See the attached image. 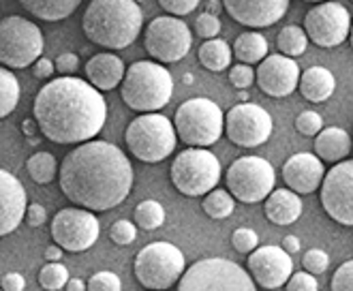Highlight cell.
Returning a JSON list of instances; mask_svg holds the SVG:
<instances>
[{"label":"cell","mask_w":353,"mask_h":291,"mask_svg":"<svg viewBox=\"0 0 353 291\" xmlns=\"http://www.w3.org/2000/svg\"><path fill=\"white\" fill-rule=\"evenodd\" d=\"M88 81L99 90H114L120 81H124L127 67L116 54H97L86 62Z\"/></svg>","instance_id":"22"},{"label":"cell","mask_w":353,"mask_h":291,"mask_svg":"<svg viewBox=\"0 0 353 291\" xmlns=\"http://www.w3.org/2000/svg\"><path fill=\"white\" fill-rule=\"evenodd\" d=\"M26 219H28V225L41 227V225H46V221H48V212H46V208L41 205V203H30L28 212H26Z\"/></svg>","instance_id":"47"},{"label":"cell","mask_w":353,"mask_h":291,"mask_svg":"<svg viewBox=\"0 0 353 291\" xmlns=\"http://www.w3.org/2000/svg\"><path fill=\"white\" fill-rule=\"evenodd\" d=\"M227 191L242 203H257L272 195L276 174L270 161L261 157H240L225 174Z\"/></svg>","instance_id":"11"},{"label":"cell","mask_w":353,"mask_h":291,"mask_svg":"<svg viewBox=\"0 0 353 291\" xmlns=\"http://www.w3.org/2000/svg\"><path fill=\"white\" fill-rule=\"evenodd\" d=\"M19 94H22V88H19L17 77L5 67L0 71V116L7 118L17 108Z\"/></svg>","instance_id":"32"},{"label":"cell","mask_w":353,"mask_h":291,"mask_svg":"<svg viewBox=\"0 0 353 291\" xmlns=\"http://www.w3.org/2000/svg\"><path fill=\"white\" fill-rule=\"evenodd\" d=\"M159 5L172 15H189L197 9L199 0H159Z\"/></svg>","instance_id":"44"},{"label":"cell","mask_w":353,"mask_h":291,"mask_svg":"<svg viewBox=\"0 0 353 291\" xmlns=\"http://www.w3.org/2000/svg\"><path fill=\"white\" fill-rule=\"evenodd\" d=\"M120 90L127 108L139 114H154L172 101L174 77L161 62L139 60L127 69Z\"/></svg>","instance_id":"4"},{"label":"cell","mask_w":353,"mask_h":291,"mask_svg":"<svg viewBox=\"0 0 353 291\" xmlns=\"http://www.w3.org/2000/svg\"><path fill=\"white\" fill-rule=\"evenodd\" d=\"M315 152L321 161L341 163L351 152V137L345 129L327 127L315 139Z\"/></svg>","instance_id":"25"},{"label":"cell","mask_w":353,"mask_h":291,"mask_svg":"<svg viewBox=\"0 0 353 291\" xmlns=\"http://www.w3.org/2000/svg\"><path fill=\"white\" fill-rule=\"evenodd\" d=\"M296 129L302 135H319L323 131V118L313 110H306L296 118Z\"/></svg>","instance_id":"36"},{"label":"cell","mask_w":353,"mask_h":291,"mask_svg":"<svg viewBox=\"0 0 353 291\" xmlns=\"http://www.w3.org/2000/svg\"><path fill=\"white\" fill-rule=\"evenodd\" d=\"M225 133L240 148H257L272 135V116L255 103H240L227 112Z\"/></svg>","instance_id":"14"},{"label":"cell","mask_w":353,"mask_h":291,"mask_svg":"<svg viewBox=\"0 0 353 291\" xmlns=\"http://www.w3.org/2000/svg\"><path fill=\"white\" fill-rule=\"evenodd\" d=\"M43 54L41 28L22 15H9L0 24V60L7 69H26Z\"/></svg>","instance_id":"10"},{"label":"cell","mask_w":353,"mask_h":291,"mask_svg":"<svg viewBox=\"0 0 353 291\" xmlns=\"http://www.w3.org/2000/svg\"><path fill=\"white\" fill-rule=\"evenodd\" d=\"M349 41H351V48H353V24H351V34H349Z\"/></svg>","instance_id":"54"},{"label":"cell","mask_w":353,"mask_h":291,"mask_svg":"<svg viewBox=\"0 0 353 291\" xmlns=\"http://www.w3.org/2000/svg\"><path fill=\"white\" fill-rule=\"evenodd\" d=\"M176 291H257L255 279L236 261L208 257L184 272Z\"/></svg>","instance_id":"7"},{"label":"cell","mask_w":353,"mask_h":291,"mask_svg":"<svg viewBox=\"0 0 353 291\" xmlns=\"http://www.w3.org/2000/svg\"><path fill=\"white\" fill-rule=\"evenodd\" d=\"M248 272L263 289H279L294 277V261L283 246H259L248 257Z\"/></svg>","instance_id":"17"},{"label":"cell","mask_w":353,"mask_h":291,"mask_svg":"<svg viewBox=\"0 0 353 291\" xmlns=\"http://www.w3.org/2000/svg\"><path fill=\"white\" fill-rule=\"evenodd\" d=\"M88 291H122V283L114 272L103 270V272H97L90 277Z\"/></svg>","instance_id":"39"},{"label":"cell","mask_w":353,"mask_h":291,"mask_svg":"<svg viewBox=\"0 0 353 291\" xmlns=\"http://www.w3.org/2000/svg\"><path fill=\"white\" fill-rule=\"evenodd\" d=\"M81 0H19L30 15L37 19H46V22H60V19L69 17Z\"/></svg>","instance_id":"26"},{"label":"cell","mask_w":353,"mask_h":291,"mask_svg":"<svg viewBox=\"0 0 353 291\" xmlns=\"http://www.w3.org/2000/svg\"><path fill=\"white\" fill-rule=\"evenodd\" d=\"M34 120L54 143H86L105 127L108 103L90 81L62 75L39 90Z\"/></svg>","instance_id":"2"},{"label":"cell","mask_w":353,"mask_h":291,"mask_svg":"<svg viewBox=\"0 0 353 291\" xmlns=\"http://www.w3.org/2000/svg\"><path fill=\"white\" fill-rule=\"evenodd\" d=\"M77 67H79V58H77L75 54H71V52H65V54H60V56L56 58V71L62 73V75H71V73H75Z\"/></svg>","instance_id":"45"},{"label":"cell","mask_w":353,"mask_h":291,"mask_svg":"<svg viewBox=\"0 0 353 291\" xmlns=\"http://www.w3.org/2000/svg\"><path fill=\"white\" fill-rule=\"evenodd\" d=\"M306 3H323V0H306Z\"/></svg>","instance_id":"55"},{"label":"cell","mask_w":353,"mask_h":291,"mask_svg":"<svg viewBox=\"0 0 353 291\" xmlns=\"http://www.w3.org/2000/svg\"><path fill=\"white\" fill-rule=\"evenodd\" d=\"M232 56H234V48H230V43L223 39H210L199 48V62L201 67H205L212 73H221L227 67L232 65Z\"/></svg>","instance_id":"28"},{"label":"cell","mask_w":353,"mask_h":291,"mask_svg":"<svg viewBox=\"0 0 353 291\" xmlns=\"http://www.w3.org/2000/svg\"><path fill=\"white\" fill-rule=\"evenodd\" d=\"M143 13L135 0H92L81 28L92 43L108 50H124L139 37Z\"/></svg>","instance_id":"3"},{"label":"cell","mask_w":353,"mask_h":291,"mask_svg":"<svg viewBox=\"0 0 353 291\" xmlns=\"http://www.w3.org/2000/svg\"><path fill=\"white\" fill-rule=\"evenodd\" d=\"M60 191L86 210L105 212L120 205L133 189V165L110 141H86L60 165Z\"/></svg>","instance_id":"1"},{"label":"cell","mask_w":353,"mask_h":291,"mask_svg":"<svg viewBox=\"0 0 353 291\" xmlns=\"http://www.w3.org/2000/svg\"><path fill=\"white\" fill-rule=\"evenodd\" d=\"M287 291H319V283H317L315 274L302 270V272H296L292 279H289Z\"/></svg>","instance_id":"43"},{"label":"cell","mask_w":353,"mask_h":291,"mask_svg":"<svg viewBox=\"0 0 353 291\" xmlns=\"http://www.w3.org/2000/svg\"><path fill=\"white\" fill-rule=\"evenodd\" d=\"M232 244H234V248H236L238 253L248 255V253L257 251L259 236H257V232L248 230V227H240V230H236L234 236H232Z\"/></svg>","instance_id":"35"},{"label":"cell","mask_w":353,"mask_h":291,"mask_svg":"<svg viewBox=\"0 0 353 291\" xmlns=\"http://www.w3.org/2000/svg\"><path fill=\"white\" fill-rule=\"evenodd\" d=\"M101 236V223L86 208H65L52 221V238L69 253H81L94 246Z\"/></svg>","instance_id":"13"},{"label":"cell","mask_w":353,"mask_h":291,"mask_svg":"<svg viewBox=\"0 0 353 291\" xmlns=\"http://www.w3.org/2000/svg\"><path fill=\"white\" fill-rule=\"evenodd\" d=\"M28 168V174L30 178L37 182V184H50L56 174H58V163H56V157L52 152H46L41 150L37 154H32L26 163Z\"/></svg>","instance_id":"29"},{"label":"cell","mask_w":353,"mask_h":291,"mask_svg":"<svg viewBox=\"0 0 353 291\" xmlns=\"http://www.w3.org/2000/svg\"><path fill=\"white\" fill-rule=\"evenodd\" d=\"M300 67L294 58L285 54H272L263 62H259L257 69V86L263 94L283 99L289 97L300 86Z\"/></svg>","instance_id":"18"},{"label":"cell","mask_w":353,"mask_h":291,"mask_svg":"<svg viewBox=\"0 0 353 291\" xmlns=\"http://www.w3.org/2000/svg\"><path fill=\"white\" fill-rule=\"evenodd\" d=\"M37 127H39V122H37V120H30V118H26V120L22 122V131H24L28 137H34V133H37Z\"/></svg>","instance_id":"52"},{"label":"cell","mask_w":353,"mask_h":291,"mask_svg":"<svg viewBox=\"0 0 353 291\" xmlns=\"http://www.w3.org/2000/svg\"><path fill=\"white\" fill-rule=\"evenodd\" d=\"M201 208L203 212L210 217V219H227L232 217L234 208H236V201H234V195L230 191H223V189H214L212 193H208L201 201Z\"/></svg>","instance_id":"31"},{"label":"cell","mask_w":353,"mask_h":291,"mask_svg":"<svg viewBox=\"0 0 353 291\" xmlns=\"http://www.w3.org/2000/svg\"><path fill=\"white\" fill-rule=\"evenodd\" d=\"M292 0H223V5L238 24L248 28H268L276 24Z\"/></svg>","instance_id":"19"},{"label":"cell","mask_w":353,"mask_h":291,"mask_svg":"<svg viewBox=\"0 0 353 291\" xmlns=\"http://www.w3.org/2000/svg\"><path fill=\"white\" fill-rule=\"evenodd\" d=\"M195 30H197V34L199 37H203V39H216V34L221 32V19H219V15H212V13H201L197 19H195Z\"/></svg>","instance_id":"41"},{"label":"cell","mask_w":353,"mask_h":291,"mask_svg":"<svg viewBox=\"0 0 353 291\" xmlns=\"http://www.w3.org/2000/svg\"><path fill=\"white\" fill-rule=\"evenodd\" d=\"M302 265L306 272L310 274H323L327 265H330V257L325 251H321V248H310V251L304 253V259H302Z\"/></svg>","instance_id":"37"},{"label":"cell","mask_w":353,"mask_h":291,"mask_svg":"<svg viewBox=\"0 0 353 291\" xmlns=\"http://www.w3.org/2000/svg\"><path fill=\"white\" fill-rule=\"evenodd\" d=\"M26 279L19 272H7L3 277V291H24Z\"/></svg>","instance_id":"48"},{"label":"cell","mask_w":353,"mask_h":291,"mask_svg":"<svg viewBox=\"0 0 353 291\" xmlns=\"http://www.w3.org/2000/svg\"><path fill=\"white\" fill-rule=\"evenodd\" d=\"M124 141L141 163H161L176 150V124L159 112L141 114L124 131Z\"/></svg>","instance_id":"5"},{"label":"cell","mask_w":353,"mask_h":291,"mask_svg":"<svg viewBox=\"0 0 353 291\" xmlns=\"http://www.w3.org/2000/svg\"><path fill=\"white\" fill-rule=\"evenodd\" d=\"M263 214L272 225H292L302 217V199L292 189H274L263 203Z\"/></svg>","instance_id":"23"},{"label":"cell","mask_w":353,"mask_h":291,"mask_svg":"<svg viewBox=\"0 0 353 291\" xmlns=\"http://www.w3.org/2000/svg\"><path fill=\"white\" fill-rule=\"evenodd\" d=\"M304 30L315 46L336 48L351 34V15L339 3H321L306 13Z\"/></svg>","instance_id":"16"},{"label":"cell","mask_w":353,"mask_h":291,"mask_svg":"<svg viewBox=\"0 0 353 291\" xmlns=\"http://www.w3.org/2000/svg\"><path fill=\"white\" fill-rule=\"evenodd\" d=\"M223 0H210V5H208V13H212V15H219L221 13V7H225V5H221Z\"/></svg>","instance_id":"53"},{"label":"cell","mask_w":353,"mask_h":291,"mask_svg":"<svg viewBox=\"0 0 353 291\" xmlns=\"http://www.w3.org/2000/svg\"><path fill=\"white\" fill-rule=\"evenodd\" d=\"M69 283V270L67 265H62L60 261H50L41 268L39 272V285L46 291H60L65 289Z\"/></svg>","instance_id":"34"},{"label":"cell","mask_w":353,"mask_h":291,"mask_svg":"<svg viewBox=\"0 0 353 291\" xmlns=\"http://www.w3.org/2000/svg\"><path fill=\"white\" fill-rule=\"evenodd\" d=\"M178 137L189 148H208L221 139L225 131V114L214 101L195 97L184 101L174 116Z\"/></svg>","instance_id":"6"},{"label":"cell","mask_w":353,"mask_h":291,"mask_svg":"<svg viewBox=\"0 0 353 291\" xmlns=\"http://www.w3.org/2000/svg\"><path fill=\"white\" fill-rule=\"evenodd\" d=\"M230 81L236 88L246 90L253 86V81H257V71H253L251 65H236L230 71Z\"/></svg>","instance_id":"42"},{"label":"cell","mask_w":353,"mask_h":291,"mask_svg":"<svg viewBox=\"0 0 353 291\" xmlns=\"http://www.w3.org/2000/svg\"><path fill=\"white\" fill-rule=\"evenodd\" d=\"M56 73V62H52L50 58H39L34 65H32V75L37 79H48Z\"/></svg>","instance_id":"46"},{"label":"cell","mask_w":353,"mask_h":291,"mask_svg":"<svg viewBox=\"0 0 353 291\" xmlns=\"http://www.w3.org/2000/svg\"><path fill=\"white\" fill-rule=\"evenodd\" d=\"M298 88L306 101L321 103V101H327L332 94H334L336 79H334V75H332V71L325 67H310L302 73Z\"/></svg>","instance_id":"24"},{"label":"cell","mask_w":353,"mask_h":291,"mask_svg":"<svg viewBox=\"0 0 353 291\" xmlns=\"http://www.w3.org/2000/svg\"><path fill=\"white\" fill-rule=\"evenodd\" d=\"M283 248L289 253V255H294V253H298L300 251V240L296 238V236H287L285 240H283Z\"/></svg>","instance_id":"49"},{"label":"cell","mask_w":353,"mask_h":291,"mask_svg":"<svg viewBox=\"0 0 353 291\" xmlns=\"http://www.w3.org/2000/svg\"><path fill=\"white\" fill-rule=\"evenodd\" d=\"M28 212V199L24 184L11 172H0V234L9 236L17 230Z\"/></svg>","instance_id":"21"},{"label":"cell","mask_w":353,"mask_h":291,"mask_svg":"<svg viewBox=\"0 0 353 291\" xmlns=\"http://www.w3.org/2000/svg\"><path fill=\"white\" fill-rule=\"evenodd\" d=\"M165 223V208L154 201V199H146L137 203L135 208V225H139L141 230L152 232L159 230V227Z\"/></svg>","instance_id":"33"},{"label":"cell","mask_w":353,"mask_h":291,"mask_svg":"<svg viewBox=\"0 0 353 291\" xmlns=\"http://www.w3.org/2000/svg\"><path fill=\"white\" fill-rule=\"evenodd\" d=\"M234 54L242 62V65H255V62H263L268 58V41L263 34L251 30L242 32L236 37Z\"/></svg>","instance_id":"27"},{"label":"cell","mask_w":353,"mask_h":291,"mask_svg":"<svg viewBox=\"0 0 353 291\" xmlns=\"http://www.w3.org/2000/svg\"><path fill=\"white\" fill-rule=\"evenodd\" d=\"M65 291H88V285L81 281V279H69Z\"/></svg>","instance_id":"51"},{"label":"cell","mask_w":353,"mask_h":291,"mask_svg":"<svg viewBox=\"0 0 353 291\" xmlns=\"http://www.w3.org/2000/svg\"><path fill=\"white\" fill-rule=\"evenodd\" d=\"M133 272L146 289L165 291L184 277V255L176 244L150 242L135 257Z\"/></svg>","instance_id":"8"},{"label":"cell","mask_w":353,"mask_h":291,"mask_svg":"<svg viewBox=\"0 0 353 291\" xmlns=\"http://www.w3.org/2000/svg\"><path fill=\"white\" fill-rule=\"evenodd\" d=\"M321 205L332 221L353 227V159L336 163L321 184Z\"/></svg>","instance_id":"15"},{"label":"cell","mask_w":353,"mask_h":291,"mask_svg":"<svg viewBox=\"0 0 353 291\" xmlns=\"http://www.w3.org/2000/svg\"><path fill=\"white\" fill-rule=\"evenodd\" d=\"M172 182L186 197H201L216 189L221 161L205 148H186L172 163Z\"/></svg>","instance_id":"9"},{"label":"cell","mask_w":353,"mask_h":291,"mask_svg":"<svg viewBox=\"0 0 353 291\" xmlns=\"http://www.w3.org/2000/svg\"><path fill=\"white\" fill-rule=\"evenodd\" d=\"M325 168L323 161L317 154L310 152H298L289 157L287 163L283 165V180L287 189L296 191L298 195H308L315 193L325 180Z\"/></svg>","instance_id":"20"},{"label":"cell","mask_w":353,"mask_h":291,"mask_svg":"<svg viewBox=\"0 0 353 291\" xmlns=\"http://www.w3.org/2000/svg\"><path fill=\"white\" fill-rule=\"evenodd\" d=\"M62 251H65V248L58 246V244H54V246H50L48 251H46V259H50V261H60V259H62Z\"/></svg>","instance_id":"50"},{"label":"cell","mask_w":353,"mask_h":291,"mask_svg":"<svg viewBox=\"0 0 353 291\" xmlns=\"http://www.w3.org/2000/svg\"><path fill=\"white\" fill-rule=\"evenodd\" d=\"M306 46H308V34L300 26H285L279 32L276 48H279L281 54H285L289 58L302 56L306 52Z\"/></svg>","instance_id":"30"},{"label":"cell","mask_w":353,"mask_h":291,"mask_svg":"<svg viewBox=\"0 0 353 291\" xmlns=\"http://www.w3.org/2000/svg\"><path fill=\"white\" fill-rule=\"evenodd\" d=\"M193 46L191 28L184 19L176 15H159L146 28L143 34V48L159 62H178L189 54Z\"/></svg>","instance_id":"12"},{"label":"cell","mask_w":353,"mask_h":291,"mask_svg":"<svg viewBox=\"0 0 353 291\" xmlns=\"http://www.w3.org/2000/svg\"><path fill=\"white\" fill-rule=\"evenodd\" d=\"M332 291H353V259L341 263L330 283Z\"/></svg>","instance_id":"40"},{"label":"cell","mask_w":353,"mask_h":291,"mask_svg":"<svg viewBox=\"0 0 353 291\" xmlns=\"http://www.w3.org/2000/svg\"><path fill=\"white\" fill-rule=\"evenodd\" d=\"M110 238H112V242H116L120 246H127L137 238V230H135V225L131 221L120 219L110 227Z\"/></svg>","instance_id":"38"}]
</instances>
